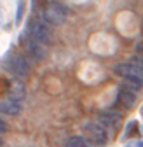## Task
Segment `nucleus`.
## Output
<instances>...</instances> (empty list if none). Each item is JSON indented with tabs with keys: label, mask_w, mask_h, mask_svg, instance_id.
Returning a JSON list of instances; mask_svg holds the SVG:
<instances>
[{
	"label": "nucleus",
	"mask_w": 143,
	"mask_h": 147,
	"mask_svg": "<svg viewBox=\"0 0 143 147\" xmlns=\"http://www.w3.org/2000/svg\"><path fill=\"white\" fill-rule=\"evenodd\" d=\"M66 7L59 2H49L44 9H42V20L51 26V25H61L66 20Z\"/></svg>",
	"instance_id": "7ed1b4c3"
},
{
	"label": "nucleus",
	"mask_w": 143,
	"mask_h": 147,
	"mask_svg": "<svg viewBox=\"0 0 143 147\" xmlns=\"http://www.w3.org/2000/svg\"><path fill=\"white\" fill-rule=\"evenodd\" d=\"M2 144H4V142H2V138H0V145H2Z\"/></svg>",
	"instance_id": "f3484780"
},
{
	"label": "nucleus",
	"mask_w": 143,
	"mask_h": 147,
	"mask_svg": "<svg viewBox=\"0 0 143 147\" xmlns=\"http://www.w3.org/2000/svg\"><path fill=\"white\" fill-rule=\"evenodd\" d=\"M141 112H143V109H141Z\"/></svg>",
	"instance_id": "6ab92c4d"
},
{
	"label": "nucleus",
	"mask_w": 143,
	"mask_h": 147,
	"mask_svg": "<svg viewBox=\"0 0 143 147\" xmlns=\"http://www.w3.org/2000/svg\"><path fill=\"white\" fill-rule=\"evenodd\" d=\"M65 147H89V142L80 135H74V137H70L66 140Z\"/></svg>",
	"instance_id": "9b49d317"
},
{
	"label": "nucleus",
	"mask_w": 143,
	"mask_h": 147,
	"mask_svg": "<svg viewBox=\"0 0 143 147\" xmlns=\"http://www.w3.org/2000/svg\"><path fill=\"white\" fill-rule=\"evenodd\" d=\"M0 67H2L5 72L16 76V77H25L28 74V70H30V65H28L26 58L21 56V54H16V53L5 54V56L0 60Z\"/></svg>",
	"instance_id": "f03ea898"
},
{
	"label": "nucleus",
	"mask_w": 143,
	"mask_h": 147,
	"mask_svg": "<svg viewBox=\"0 0 143 147\" xmlns=\"http://www.w3.org/2000/svg\"><path fill=\"white\" fill-rule=\"evenodd\" d=\"M114 74L119 76V77H122V81L124 79H143V70L140 67L133 65L131 61L115 65L114 67Z\"/></svg>",
	"instance_id": "39448f33"
},
{
	"label": "nucleus",
	"mask_w": 143,
	"mask_h": 147,
	"mask_svg": "<svg viewBox=\"0 0 143 147\" xmlns=\"http://www.w3.org/2000/svg\"><path fill=\"white\" fill-rule=\"evenodd\" d=\"M21 44H23V47L26 49V53L30 54L33 60H42V58L45 56L44 46L39 44V42H35L33 39H30L28 35H21Z\"/></svg>",
	"instance_id": "423d86ee"
},
{
	"label": "nucleus",
	"mask_w": 143,
	"mask_h": 147,
	"mask_svg": "<svg viewBox=\"0 0 143 147\" xmlns=\"http://www.w3.org/2000/svg\"><path fill=\"white\" fill-rule=\"evenodd\" d=\"M98 123L105 128L106 131L108 130H117L122 123V116L119 112H112V110H106V112H101L98 117Z\"/></svg>",
	"instance_id": "0eeeda50"
},
{
	"label": "nucleus",
	"mask_w": 143,
	"mask_h": 147,
	"mask_svg": "<svg viewBox=\"0 0 143 147\" xmlns=\"http://www.w3.org/2000/svg\"><path fill=\"white\" fill-rule=\"evenodd\" d=\"M117 102L120 105H124L126 109H133L136 105V93L128 89V88H124V86H120L119 91H117Z\"/></svg>",
	"instance_id": "1a4fd4ad"
},
{
	"label": "nucleus",
	"mask_w": 143,
	"mask_h": 147,
	"mask_svg": "<svg viewBox=\"0 0 143 147\" xmlns=\"http://www.w3.org/2000/svg\"><path fill=\"white\" fill-rule=\"evenodd\" d=\"M25 0H17V9H16V25H21L23 21V14H25Z\"/></svg>",
	"instance_id": "f8f14e48"
},
{
	"label": "nucleus",
	"mask_w": 143,
	"mask_h": 147,
	"mask_svg": "<svg viewBox=\"0 0 143 147\" xmlns=\"http://www.w3.org/2000/svg\"><path fill=\"white\" fill-rule=\"evenodd\" d=\"M5 131H7V123H5L2 117H0V135L5 133Z\"/></svg>",
	"instance_id": "2eb2a0df"
},
{
	"label": "nucleus",
	"mask_w": 143,
	"mask_h": 147,
	"mask_svg": "<svg viewBox=\"0 0 143 147\" xmlns=\"http://www.w3.org/2000/svg\"><path fill=\"white\" fill-rule=\"evenodd\" d=\"M136 128H138V123H136V121H131V123L128 124V130H126V133H124V137H126V138H129V137L136 135V133H138V130H136Z\"/></svg>",
	"instance_id": "ddd939ff"
},
{
	"label": "nucleus",
	"mask_w": 143,
	"mask_h": 147,
	"mask_svg": "<svg viewBox=\"0 0 143 147\" xmlns=\"http://www.w3.org/2000/svg\"><path fill=\"white\" fill-rule=\"evenodd\" d=\"M141 133H143V128H141Z\"/></svg>",
	"instance_id": "a211bd4d"
},
{
	"label": "nucleus",
	"mask_w": 143,
	"mask_h": 147,
	"mask_svg": "<svg viewBox=\"0 0 143 147\" xmlns=\"http://www.w3.org/2000/svg\"><path fill=\"white\" fill-rule=\"evenodd\" d=\"M7 96L14 98V100H19V102L25 98V84L17 77L7 81Z\"/></svg>",
	"instance_id": "6e6552de"
},
{
	"label": "nucleus",
	"mask_w": 143,
	"mask_h": 147,
	"mask_svg": "<svg viewBox=\"0 0 143 147\" xmlns=\"http://www.w3.org/2000/svg\"><path fill=\"white\" fill-rule=\"evenodd\" d=\"M131 63L136 65V67H140V68L143 70V56H133V58H131Z\"/></svg>",
	"instance_id": "4468645a"
},
{
	"label": "nucleus",
	"mask_w": 143,
	"mask_h": 147,
	"mask_svg": "<svg viewBox=\"0 0 143 147\" xmlns=\"http://www.w3.org/2000/svg\"><path fill=\"white\" fill-rule=\"evenodd\" d=\"M134 147H143V144H141V142H138V144H136Z\"/></svg>",
	"instance_id": "dca6fc26"
},
{
	"label": "nucleus",
	"mask_w": 143,
	"mask_h": 147,
	"mask_svg": "<svg viewBox=\"0 0 143 147\" xmlns=\"http://www.w3.org/2000/svg\"><path fill=\"white\" fill-rule=\"evenodd\" d=\"M25 35H28L30 39H33L35 42H39L42 46L51 42V26L42 20V18H30L28 23H26V30Z\"/></svg>",
	"instance_id": "f257e3e1"
},
{
	"label": "nucleus",
	"mask_w": 143,
	"mask_h": 147,
	"mask_svg": "<svg viewBox=\"0 0 143 147\" xmlns=\"http://www.w3.org/2000/svg\"><path fill=\"white\" fill-rule=\"evenodd\" d=\"M0 112L7 114V116H16L21 112V102L14 100V98H2L0 100Z\"/></svg>",
	"instance_id": "9d476101"
},
{
	"label": "nucleus",
	"mask_w": 143,
	"mask_h": 147,
	"mask_svg": "<svg viewBox=\"0 0 143 147\" xmlns=\"http://www.w3.org/2000/svg\"><path fill=\"white\" fill-rule=\"evenodd\" d=\"M86 135H87V142L96 147H103L106 144V138H108V133H106V130L100 123H87Z\"/></svg>",
	"instance_id": "20e7f679"
}]
</instances>
